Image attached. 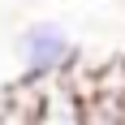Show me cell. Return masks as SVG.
<instances>
[{"label":"cell","mask_w":125,"mask_h":125,"mask_svg":"<svg viewBox=\"0 0 125 125\" xmlns=\"http://www.w3.org/2000/svg\"><path fill=\"white\" fill-rule=\"evenodd\" d=\"M13 52L22 65V78H35V82H56L78 65V43L69 35V26L56 17L26 22L13 39Z\"/></svg>","instance_id":"obj_1"},{"label":"cell","mask_w":125,"mask_h":125,"mask_svg":"<svg viewBox=\"0 0 125 125\" xmlns=\"http://www.w3.org/2000/svg\"><path fill=\"white\" fill-rule=\"evenodd\" d=\"M48 86L52 82H35V78L17 73V82H9L0 95V125H39L43 104H48Z\"/></svg>","instance_id":"obj_2"},{"label":"cell","mask_w":125,"mask_h":125,"mask_svg":"<svg viewBox=\"0 0 125 125\" xmlns=\"http://www.w3.org/2000/svg\"><path fill=\"white\" fill-rule=\"evenodd\" d=\"M39 125H86L82 95L73 91V82H69V78H56V82L48 86V104H43Z\"/></svg>","instance_id":"obj_3"},{"label":"cell","mask_w":125,"mask_h":125,"mask_svg":"<svg viewBox=\"0 0 125 125\" xmlns=\"http://www.w3.org/2000/svg\"><path fill=\"white\" fill-rule=\"evenodd\" d=\"M82 112H86V125H125V99L121 95L91 91L82 99Z\"/></svg>","instance_id":"obj_4"}]
</instances>
